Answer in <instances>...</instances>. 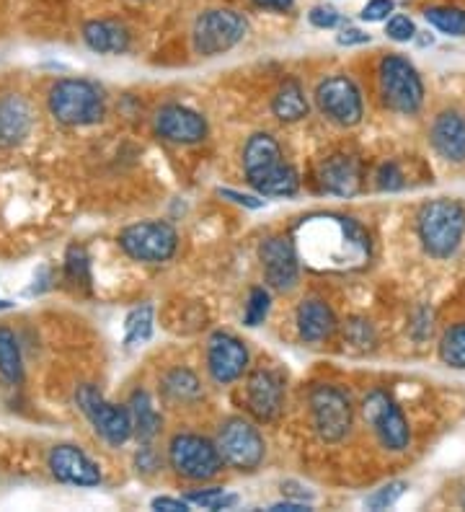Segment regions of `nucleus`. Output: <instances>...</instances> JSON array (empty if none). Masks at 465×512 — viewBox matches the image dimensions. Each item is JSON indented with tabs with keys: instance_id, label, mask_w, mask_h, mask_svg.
<instances>
[{
	"instance_id": "nucleus-1",
	"label": "nucleus",
	"mask_w": 465,
	"mask_h": 512,
	"mask_svg": "<svg viewBox=\"0 0 465 512\" xmlns=\"http://www.w3.org/2000/svg\"><path fill=\"white\" fill-rule=\"evenodd\" d=\"M300 262L316 272H354L370 262V233L354 218L336 213L308 215L292 233Z\"/></svg>"
},
{
	"instance_id": "nucleus-2",
	"label": "nucleus",
	"mask_w": 465,
	"mask_h": 512,
	"mask_svg": "<svg viewBox=\"0 0 465 512\" xmlns=\"http://www.w3.org/2000/svg\"><path fill=\"white\" fill-rule=\"evenodd\" d=\"M243 171L248 184L264 197H292L300 189L298 171L282 158V148L269 132L251 135L243 148Z\"/></svg>"
},
{
	"instance_id": "nucleus-3",
	"label": "nucleus",
	"mask_w": 465,
	"mask_h": 512,
	"mask_svg": "<svg viewBox=\"0 0 465 512\" xmlns=\"http://www.w3.org/2000/svg\"><path fill=\"white\" fill-rule=\"evenodd\" d=\"M416 233L434 259H450L465 236V207L458 200H432L419 210Z\"/></svg>"
},
{
	"instance_id": "nucleus-4",
	"label": "nucleus",
	"mask_w": 465,
	"mask_h": 512,
	"mask_svg": "<svg viewBox=\"0 0 465 512\" xmlns=\"http://www.w3.org/2000/svg\"><path fill=\"white\" fill-rule=\"evenodd\" d=\"M47 109L52 119L65 127L99 125L106 114L104 94L83 78H62L47 94Z\"/></svg>"
},
{
	"instance_id": "nucleus-5",
	"label": "nucleus",
	"mask_w": 465,
	"mask_h": 512,
	"mask_svg": "<svg viewBox=\"0 0 465 512\" xmlns=\"http://www.w3.org/2000/svg\"><path fill=\"white\" fill-rule=\"evenodd\" d=\"M383 104L391 112L416 114L424 104V83L414 65L401 55H385L378 65Z\"/></svg>"
},
{
	"instance_id": "nucleus-6",
	"label": "nucleus",
	"mask_w": 465,
	"mask_h": 512,
	"mask_svg": "<svg viewBox=\"0 0 465 512\" xmlns=\"http://www.w3.org/2000/svg\"><path fill=\"white\" fill-rule=\"evenodd\" d=\"M117 244L135 262L161 264L176 254L179 233L166 220H140L119 231Z\"/></svg>"
},
{
	"instance_id": "nucleus-7",
	"label": "nucleus",
	"mask_w": 465,
	"mask_h": 512,
	"mask_svg": "<svg viewBox=\"0 0 465 512\" xmlns=\"http://www.w3.org/2000/svg\"><path fill=\"white\" fill-rule=\"evenodd\" d=\"M75 404L83 412V417L91 422L96 435L101 440H106L112 448H119V445H124L135 435L132 432L130 409L104 399V394L96 386H91V383L78 386V391H75Z\"/></svg>"
},
{
	"instance_id": "nucleus-8",
	"label": "nucleus",
	"mask_w": 465,
	"mask_h": 512,
	"mask_svg": "<svg viewBox=\"0 0 465 512\" xmlns=\"http://www.w3.org/2000/svg\"><path fill=\"white\" fill-rule=\"evenodd\" d=\"M308 404L313 430L323 443H341L347 438L354 422V406L339 386L318 383L310 388Z\"/></svg>"
},
{
	"instance_id": "nucleus-9",
	"label": "nucleus",
	"mask_w": 465,
	"mask_h": 512,
	"mask_svg": "<svg viewBox=\"0 0 465 512\" xmlns=\"http://www.w3.org/2000/svg\"><path fill=\"white\" fill-rule=\"evenodd\" d=\"M168 463L181 479L210 481L220 474L225 461L217 450V443L194 432H181L168 443Z\"/></svg>"
},
{
	"instance_id": "nucleus-10",
	"label": "nucleus",
	"mask_w": 465,
	"mask_h": 512,
	"mask_svg": "<svg viewBox=\"0 0 465 512\" xmlns=\"http://www.w3.org/2000/svg\"><path fill=\"white\" fill-rule=\"evenodd\" d=\"M248 34V21L230 8H210L194 21V52L202 57H215L233 50Z\"/></svg>"
},
{
	"instance_id": "nucleus-11",
	"label": "nucleus",
	"mask_w": 465,
	"mask_h": 512,
	"mask_svg": "<svg viewBox=\"0 0 465 512\" xmlns=\"http://www.w3.org/2000/svg\"><path fill=\"white\" fill-rule=\"evenodd\" d=\"M362 417L372 427V432L378 435L380 445L385 450L403 453L411 445L409 419L403 417L401 406L383 388H372L370 394L362 399Z\"/></svg>"
},
{
	"instance_id": "nucleus-12",
	"label": "nucleus",
	"mask_w": 465,
	"mask_h": 512,
	"mask_svg": "<svg viewBox=\"0 0 465 512\" xmlns=\"http://www.w3.org/2000/svg\"><path fill=\"white\" fill-rule=\"evenodd\" d=\"M215 443L223 461L238 471H256L267 453L261 432L243 417L225 419Z\"/></svg>"
},
{
	"instance_id": "nucleus-13",
	"label": "nucleus",
	"mask_w": 465,
	"mask_h": 512,
	"mask_svg": "<svg viewBox=\"0 0 465 512\" xmlns=\"http://www.w3.org/2000/svg\"><path fill=\"white\" fill-rule=\"evenodd\" d=\"M316 104L323 117L339 127H354L362 122L365 104L357 83L347 75H329L316 86Z\"/></svg>"
},
{
	"instance_id": "nucleus-14",
	"label": "nucleus",
	"mask_w": 465,
	"mask_h": 512,
	"mask_svg": "<svg viewBox=\"0 0 465 512\" xmlns=\"http://www.w3.org/2000/svg\"><path fill=\"white\" fill-rule=\"evenodd\" d=\"M261 269L269 288L277 293H290L298 285L300 277V254L295 249V241L285 236L267 238L259 249Z\"/></svg>"
},
{
	"instance_id": "nucleus-15",
	"label": "nucleus",
	"mask_w": 465,
	"mask_h": 512,
	"mask_svg": "<svg viewBox=\"0 0 465 512\" xmlns=\"http://www.w3.org/2000/svg\"><path fill=\"white\" fill-rule=\"evenodd\" d=\"M251 355L248 347L238 337L228 334V331H215L207 342V370H210L212 381L220 386L236 383L243 378L248 370Z\"/></svg>"
},
{
	"instance_id": "nucleus-16",
	"label": "nucleus",
	"mask_w": 465,
	"mask_h": 512,
	"mask_svg": "<svg viewBox=\"0 0 465 512\" xmlns=\"http://www.w3.org/2000/svg\"><path fill=\"white\" fill-rule=\"evenodd\" d=\"M47 466L60 484H70V487H99L101 484V466L78 445H55L47 456Z\"/></svg>"
},
{
	"instance_id": "nucleus-17",
	"label": "nucleus",
	"mask_w": 465,
	"mask_h": 512,
	"mask_svg": "<svg viewBox=\"0 0 465 512\" xmlns=\"http://www.w3.org/2000/svg\"><path fill=\"white\" fill-rule=\"evenodd\" d=\"M246 404L248 412L259 422H272L279 417L285 406V383L277 370L256 368L248 373L246 381Z\"/></svg>"
},
{
	"instance_id": "nucleus-18",
	"label": "nucleus",
	"mask_w": 465,
	"mask_h": 512,
	"mask_svg": "<svg viewBox=\"0 0 465 512\" xmlns=\"http://www.w3.org/2000/svg\"><path fill=\"white\" fill-rule=\"evenodd\" d=\"M155 135L168 143L192 145L207 138V119L199 112L181 104H166L155 112Z\"/></svg>"
},
{
	"instance_id": "nucleus-19",
	"label": "nucleus",
	"mask_w": 465,
	"mask_h": 512,
	"mask_svg": "<svg viewBox=\"0 0 465 512\" xmlns=\"http://www.w3.org/2000/svg\"><path fill=\"white\" fill-rule=\"evenodd\" d=\"M318 184L323 192L336 194V197H352L362 182L360 161L347 153H336L329 156L318 166Z\"/></svg>"
},
{
	"instance_id": "nucleus-20",
	"label": "nucleus",
	"mask_w": 465,
	"mask_h": 512,
	"mask_svg": "<svg viewBox=\"0 0 465 512\" xmlns=\"http://www.w3.org/2000/svg\"><path fill=\"white\" fill-rule=\"evenodd\" d=\"M34 127V112L29 101L19 94L0 96V145L16 148L31 135Z\"/></svg>"
},
{
	"instance_id": "nucleus-21",
	"label": "nucleus",
	"mask_w": 465,
	"mask_h": 512,
	"mask_svg": "<svg viewBox=\"0 0 465 512\" xmlns=\"http://www.w3.org/2000/svg\"><path fill=\"white\" fill-rule=\"evenodd\" d=\"M295 321H298V334L303 342L308 344H321L326 339L334 337V331L339 329V321H336L334 311L326 300L321 298H308L298 306L295 313Z\"/></svg>"
},
{
	"instance_id": "nucleus-22",
	"label": "nucleus",
	"mask_w": 465,
	"mask_h": 512,
	"mask_svg": "<svg viewBox=\"0 0 465 512\" xmlns=\"http://www.w3.org/2000/svg\"><path fill=\"white\" fill-rule=\"evenodd\" d=\"M429 138H432L434 150H437L445 161H465V117L460 112L437 114Z\"/></svg>"
},
{
	"instance_id": "nucleus-23",
	"label": "nucleus",
	"mask_w": 465,
	"mask_h": 512,
	"mask_svg": "<svg viewBox=\"0 0 465 512\" xmlns=\"http://www.w3.org/2000/svg\"><path fill=\"white\" fill-rule=\"evenodd\" d=\"M83 42L99 55H122L130 50V32L119 21L93 19L83 24Z\"/></svg>"
},
{
	"instance_id": "nucleus-24",
	"label": "nucleus",
	"mask_w": 465,
	"mask_h": 512,
	"mask_svg": "<svg viewBox=\"0 0 465 512\" xmlns=\"http://www.w3.org/2000/svg\"><path fill=\"white\" fill-rule=\"evenodd\" d=\"M127 409H130L132 432H135V438L143 440V443H150V440H153L155 435L161 432V425H163V417H161V412H158L155 401L150 399L148 391L137 388L135 394L130 396V404H127Z\"/></svg>"
},
{
	"instance_id": "nucleus-25",
	"label": "nucleus",
	"mask_w": 465,
	"mask_h": 512,
	"mask_svg": "<svg viewBox=\"0 0 465 512\" xmlns=\"http://www.w3.org/2000/svg\"><path fill=\"white\" fill-rule=\"evenodd\" d=\"M161 394L171 404L189 406L202 399V383H199L194 370L174 368L161 378Z\"/></svg>"
},
{
	"instance_id": "nucleus-26",
	"label": "nucleus",
	"mask_w": 465,
	"mask_h": 512,
	"mask_svg": "<svg viewBox=\"0 0 465 512\" xmlns=\"http://www.w3.org/2000/svg\"><path fill=\"white\" fill-rule=\"evenodd\" d=\"M308 99H305V91L295 78H287L282 86L277 88V94L272 99V112L279 122H300V119L308 117Z\"/></svg>"
},
{
	"instance_id": "nucleus-27",
	"label": "nucleus",
	"mask_w": 465,
	"mask_h": 512,
	"mask_svg": "<svg viewBox=\"0 0 465 512\" xmlns=\"http://www.w3.org/2000/svg\"><path fill=\"white\" fill-rule=\"evenodd\" d=\"M0 378L11 386L24 383V355L13 329L0 326Z\"/></svg>"
},
{
	"instance_id": "nucleus-28",
	"label": "nucleus",
	"mask_w": 465,
	"mask_h": 512,
	"mask_svg": "<svg viewBox=\"0 0 465 512\" xmlns=\"http://www.w3.org/2000/svg\"><path fill=\"white\" fill-rule=\"evenodd\" d=\"M424 19L440 29L442 34H450V37H463L465 34V11L463 8L453 6H432L424 11Z\"/></svg>"
},
{
	"instance_id": "nucleus-29",
	"label": "nucleus",
	"mask_w": 465,
	"mask_h": 512,
	"mask_svg": "<svg viewBox=\"0 0 465 512\" xmlns=\"http://www.w3.org/2000/svg\"><path fill=\"white\" fill-rule=\"evenodd\" d=\"M153 334V308L140 306L130 311V316L124 319V344L135 347V344L148 342Z\"/></svg>"
},
{
	"instance_id": "nucleus-30",
	"label": "nucleus",
	"mask_w": 465,
	"mask_h": 512,
	"mask_svg": "<svg viewBox=\"0 0 465 512\" xmlns=\"http://www.w3.org/2000/svg\"><path fill=\"white\" fill-rule=\"evenodd\" d=\"M440 360L455 370H465V324L445 331L440 342Z\"/></svg>"
},
{
	"instance_id": "nucleus-31",
	"label": "nucleus",
	"mask_w": 465,
	"mask_h": 512,
	"mask_svg": "<svg viewBox=\"0 0 465 512\" xmlns=\"http://www.w3.org/2000/svg\"><path fill=\"white\" fill-rule=\"evenodd\" d=\"M65 277L73 285H83V288L91 285V259L83 246H70L65 254Z\"/></svg>"
},
{
	"instance_id": "nucleus-32",
	"label": "nucleus",
	"mask_w": 465,
	"mask_h": 512,
	"mask_svg": "<svg viewBox=\"0 0 465 512\" xmlns=\"http://www.w3.org/2000/svg\"><path fill=\"white\" fill-rule=\"evenodd\" d=\"M269 308H272V298L264 288H251L246 303V313H243V324L246 326H259L267 321Z\"/></svg>"
},
{
	"instance_id": "nucleus-33",
	"label": "nucleus",
	"mask_w": 465,
	"mask_h": 512,
	"mask_svg": "<svg viewBox=\"0 0 465 512\" xmlns=\"http://www.w3.org/2000/svg\"><path fill=\"white\" fill-rule=\"evenodd\" d=\"M186 500L192 502V505L202 507V510H228L238 502L236 494H228L225 489L215 487V489H202V492H192Z\"/></svg>"
},
{
	"instance_id": "nucleus-34",
	"label": "nucleus",
	"mask_w": 465,
	"mask_h": 512,
	"mask_svg": "<svg viewBox=\"0 0 465 512\" xmlns=\"http://www.w3.org/2000/svg\"><path fill=\"white\" fill-rule=\"evenodd\" d=\"M344 342L360 352L372 350V344H375V329L370 326V321L352 319L344 326Z\"/></svg>"
},
{
	"instance_id": "nucleus-35",
	"label": "nucleus",
	"mask_w": 465,
	"mask_h": 512,
	"mask_svg": "<svg viewBox=\"0 0 465 512\" xmlns=\"http://www.w3.org/2000/svg\"><path fill=\"white\" fill-rule=\"evenodd\" d=\"M403 492H406V481H391V484L380 487L378 492H372L365 500V507L367 510H388L401 500Z\"/></svg>"
},
{
	"instance_id": "nucleus-36",
	"label": "nucleus",
	"mask_w": 465,
	"mask_h": 512,
	"mask_svg": "<svg viewBox=\"0 0 465 512\" xmlns=\"http://www.w3.org/2000/svg\"><path fill=\"white\" fill-rule=\"evenodd\" d=\"M375 184H378V189H383V192H396V189H401L403 174L401 169H398V163L393 161L380 163L378 174H375Z\"/></svg>"
},
{
	"instance_id": "nucleus-37",
	"label": "nucleus",
	"mask_w": 465,
	"mask_h": 512,
	"mask_svg": "<svg viewBox=\"0 0 465 512\" xmlns=\"http://www.w3.org/2000/svg\"><path fill=\"white\" fill-rule=\"evenodd\" d=\"M385 34H388L393 42H409V39L416 37V26L409 16H401V13H396V16H391V19H388Z\"/></svg>"
},
{
	"instance_id": "nucleus-38",
	"label": "nucleus",
	"mask_w": 465,
	"mask_h": 512,
	"mask_svg": "<svg viewBox=\"0 0 465 512\" xmlns=\"http://www.w3.org/2000/svg\"><path fill=\"white\" fill-rule=\"evenodd\" d=\"M135 469L137 474H143V476H150L161 469V458H158V453H155L148 443L135 453Z\"/></svg>"
},
{
	"instance_id": "nucleus-39",
	"label": "nucleus",
	"mask_w": 465,
	"mask_h": 512,
	"mask_svg": "<svg viewBox=\"0 0 465 512\" xmlns=\"http://www.w3.org/2000/svg\"><path fill=\"white\" fill-rule=\"evenodd\" d=\"M393 8H396L393 0H370V3L362 8V21H370V24H375V21H385L393 13Z\"/></svg>"
},
{
	"instance_id": "nucleus-40",
	"label": "nucleus",
	"mask_w": 465,
	"mask_h": 512,
	"mask_svg": "<svg viewBox=\"0 0 465 512\" xmlns=\"http://www.w3.org/2000/svg\"><path fill=\"white\" fill-rule=\"evenodd\" d=\"M308 21L316 26V29H334V26L339 24V13H336L334 8L316 6L308 13Z\"/></svg>"
},
{
	"instance_id": "nucleus-41",
	"label": "nucleus",
	"mask_w": 465,
	"mask_h": 512,
	"mask_svg": "<svg viewBox=\"0 0 465 512\" xmlns=\"http://www.w3.org/2000/svg\"><path fill=\"white\" fill-rule=\"evenodd\" d=\"M411 334L416 339H427L432 334V311L429 308H419L414 316V324H411Z\"/></svg>"
},
{
	"instance_id": "nucleus-42",
	"label": "nucleus",
	"mask_w": 465,
	"mask_h": 512,
	"mask_svg": "<svg viewBox=\"0 0 465 512\" xmlns=\"http://www.w3.org/2000/svg\"><path fill=\"white\" fill-rule=\"evenodd\" d=\"M189 505H192L189 500H174V497H155V500L150 502L153 510H166V512H186L189 510Z\"/></svg>"
},
{
	"instance_id": "nucleus-43",
	"label": "nucleus",
	"mask_w": 465,
	"mask_h": 512,
	"mask_svg": "<svg viewBox=\"0 0 465 512\" xmlns=\"http://www.w3.org/2000/svg\"><path fill=\"white\" fill-rule=\"evenodd\" d=\"M256 6L264 8V11H277V13H287L295 8V0H254Z\"/></svg>"
},
{
	"instance_id": "nucleus-44",
	"label": "nucleus",
	"mask_w": 465,
	"mask_h": 512,
	"mask_svg": "<svg viewBox=\"0 0 465 512\" xmlns=\"http://www.w3.org/2000/svg\"><path fill=\"white\" fill-rule=\"evenodd\" d=\"M365 42H370V34H365V32H360V29H347V32L341 34L339 37V44H365Z\"/></svg>"
},
{
	"instance_id": "nucleus-45",
	"label": "nucleus",
	"mask_w": 465,
	"mask_h": 512,
	"mask_svg": "<svg viewBox=\"0 0 465 512\" xmlns=\"http://www.w3.org/2000/svg\"><path fill=\"white\" fill-rule=\"evenodd\" d=\"M223 197H228V200L238 202V205H246V207H261V200H256V197H246V194H238V192H230V189H223Z\"/></svg>"
},
{
	"instance_id": "nucleus-46",
	"label": "nucleus",
	"mask_w": 465,
	"mask_h": 512,
	"mask_svg": "<svg viewBox=\"0 0 465 512\" xmlns=\"http://www.w3.org/2000/svg\"><path fill=\"white\" fill-rule=\"evenodd\" d=\"M269 510H274V512H308L310 510V505L308 502H300V500H295V502H277V505H272L269 507Z\"/></svg>"
},
{
	"instance_id": "nucleus-47",
	"label": "nucleus",
	"mask_w": 465,
	"mask_h": 512,
	"mask_svg": "<svg viewBox=\"0 0 465 512\" xmlns=\"http://www.w3.org/2000/svg\"><path fill=\"white\" fill-rule=\"evenodd\" d=\"M3 308H11V300L0 298V311H3Z\"/></svg>"
},
{
	"instance_id": "nucleus-48",
	"label": "nucleus",
	"mask_w": 465,
	"mask_h": 512,
	"mask_svg": "<svg viewBox=\"0 0 465 512\" xmlns=\"http://www.w3.org/2000/svg\"><path fill=\"white\" fill-rule=\"evenodd\" d=\"M463 505H465V500H463Z\"/></svg>"
}]
</instances>
